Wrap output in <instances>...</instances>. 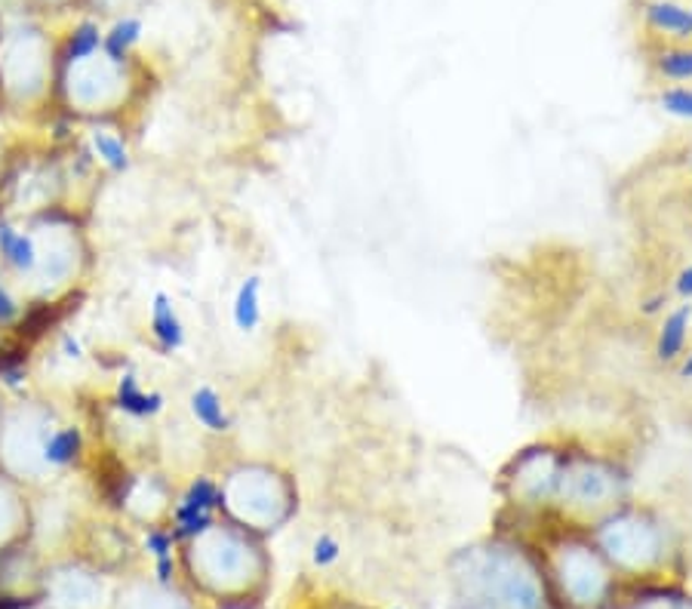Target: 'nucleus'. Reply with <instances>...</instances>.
Segmentation results:
<instances>
[{
  "label": "nucleus",
  "instance_id": "nucleus-1",
  "mask_svg": "<svg viewBox=\"0 0 692 609\" xmlns=\"http://www.w3.org/2000/svg\"><path fill=\"white\" fill-rule=\"evenodd\" d=\"M292 483L284 471L272 466H238L219 483V505H226L231 517L243 527L268 529L287 520L292 512Z\"/></svg>",
  "mask_w": 692,
  "mask_h": 609
},
{
  "label": "nucleus",
  "instance_id": "nucleus-2",
  "mask_svg": "<svg viewBox=\"0 0 692 609\" xmlns=\"http://www.w3.org/2000/svg\"><path fill=\"white\" fill-rule=\"evenodd\" d=\"M625 471L612 459L595 452H566L557 502L566 508H585V512H612L625 496Z\"/></svg>",
  "mask_w": 692,
  "mask_h": 609
},
{
  "label": "nucleus",
  "instance_id": "nucleus-3",
  "mask_svg": "<svg viewBox=\"0 0 692 609\" xmlns=\"http://www.w3.org/2000/svg\"><path fill=\"white\" fill-rule=\"evenodd\" d=\"M53 428L56 425L44 410H22L0 428V452L10 478H47L44 444Z\"/></svg>",
  "mask_w": 692,
  "mask_h": 609
},
{
  "label": "nucleus",
  "instance_id": "nucleus-4",
  "mask_svg": "<svg viewBox=\"0 0 692 609\" xmlns=\"http://www.w3.org/2000/svg\"><path fill=\"white\" fill-rule=\"evenodd\" d=\"M564 459V449L551 447V444H535V447L517 452L505 471V483L511 486V498H517V505L557 502Z\"/></svg>",
  "mask_w": 692,
  "mask_h": 609
},
{
  "label": "nucleus",
  "instance_id": "nucleus-5",
  "mask_svg": "<svg viewBox=\"0 0 692 609\" xmlns=\"http://www.w3.org/2000/svg\"><path fill=\"white\" fill-rule=\"evenodd\" d=\"M34 234L37 246V265H34V280L41 284H65L71 274L78 272V234L56 225H41Z\"/></svg>",
  "mask_w": 692,
  "mask_h": 609
},
{
  "label": "nucleus",
  "instance_id": "nucleus-6",
  "mask_svg": "<svg viewBox=\"0 0 692 609\" xmlns=\"http://www.w3.org/2000/svg\"><path fill=\"white\" fill-rule=\"evenodd\" d=\"M216 505H219V486H216V483H192V490L185 493V498L178 502L176 508L178 527L188 529V532H200V529L210 524V512Z\"/></svg>",
  "mask_w": 692,
  "mask_h": 609
},
{
  "label": "nucleus",
  "instance_id": "nucleus-7",
  "mask_svg": "<svg viewBox=\"0 0 692 609\" xmlns=\"http://www.w3.org/2000/svg\"><path fill=\"white\" fill-rule=\"evenodd\" d=\"M151 333L163 352H178L185 345V323L178 318L176 302L166 292H154L151 302Z\"/></svg>",
  "mask_w": 692,
  "mask_h": 609
},
{
  "label": "nucleus",
  "instance_id": "nucleus-8",
  "mask_svg": "<svg viewBox=\"0 0 692 609\" xmlns=\"http://www.w3.org/2000/svg\"><path fill=\"white\" fill-rule=\"evenodd\" d=\"M0 258L7 262V268H13L16 274H34L37 265V246H34V234L19 231L10 222H0Z\"/></svg>",
  "mask_w": 692,
  "mask_h": 609
},
{
  "label": "nucleus",
  "instance_id": "nucleus-9",
  "mask_svg": "<svg viewBox=\"0 0 692 609\" xmlns=\"http://www.w3.org/2000/svg\"><path fill=\"white\" fill-rule=\"evenodd\" d=\"M690 321H692V304H680L674 308L659 330V342H656V354L659 360L671 364L680 357L683 345H687V336H690Z\"/></svg>",
  "mask_w": 692,
  "mask_h": 609
},
{
  "label": "nucleus",
  "instance_id": "nucleus-10",
  "mask_svg": "<svg viewBox=\"0 0 692 609\" xmlns=\"http://www.w3.org/2000/svg\"><path fill=\"white\" fill-rule=\"evenodd\" d=\"M117 406L129 413V416L136 418H151L154 413H161L163 406V398L161 394H154V391H146L142 382L127 372V376H120V382H117Z\"/></svg>",
  "mask_w": 692,
  "mask_h": 609
},
{
  "label": "nucleus",
  "instance_id": "nucleus-11",
  "mask_svg": "<svg viewBox=\"0 0 692 609\" xmlns=\"http://www.w3.org/2000/svg\"><path fill=\"white\" fill-rule=\"evenodd\" d=\"M81 432L74 425H56L49 432L47 444H44V462H47L49 471H59V468L74 466L78 456H81Z\"/></svg>",
  "mask_w": 692,
  "mask_h": 609
},
{
  "label": "nucleus",
  "instance_id": "nucleus-12",
  "mask_svg": "<svg viewBox=\"0 0 692 609\" xmlns=\"http://www.w3.org/2000/svg\"><path fill=\"white\" fill-rule=\"evenodd\" d=\"M192 416L197 418L200 428H207L212 434H226L231 428V416H228L226 403L219 398V391L210 386L194 388Z\"/></svg>",
  "mask_w": 692,
  "mask_h": 609
},
{
  "label": "nucleus",
  "instance_id": "nucleus-13",
  "mask_svg": "<svg viewBox=\"0 0 692 609\" xmlns=\"http://www.w3.org/2000/svg\"><path fill=\"white\" fill-rule=\"evenodd\" d=\"M646 22L661 34L690 37L692 34V7L674 3V0H656L646 7Z\"/></svg>",
  "mask_w": 692,
  "mask_h": 609
},
{
  "label": "nucleus",
  "instance_id": "nucleus-14",
  "mask_svg": "<svg viewBox=\"0 0 692 609\" xmlns=\"http://www.w3.org/2000/svg\"><path fill=\"white\" fill-rule=\"evenodd\" d=\"M231 318H234L241 333H256V326L262 323V280L258 277H246L238 287V296L231 304Z\"/></svg>",
  "mask_w": 692,
  "mask_h": 609
},
{
  "label": "nucleus",
  "instance_id": "nucleus-15",
  "mask_svg": "<svg viewBox=\"0 0 692 609\" xmlns=\"http://www.w3.org/2000/svg\"><path fill=\"white\" fill-rule=\"evenodd\" d=\"M93 148H96L99 161L112 170H127V145L124 139H117L114 133H93Z\"/></svg>",
  "mask_w": 692,
  "mask_h": 609
},
{
  "label": "nucleus",
  "instance_id": "nucleus-16",
  "mask_svg": "<svg viewBox=\"0 0 692 609\" xmlns=\"http://www.w3.org/2000/svg\"><path fill=\"white\" fill-rule=\"evenodd\" d=\"M139 32H142V25H139L136 19H124V22L114 25V32L108 34V41H105V49H108V56H112L114 62H120L124 53L139 41Z\"/></svg>",
  "mask_w": 692,
  "mask_h": 609
},
{
  "label": "nucleus",
  "instance_id": "nucleus-17",
  "mask_svg": "<svg viewBox=\"0 0 692 609\" xmlns=\"http://www.w3.org/2000/svg\"><path fill=\"white\" fill-rule=\"evenodd\" d=\"M659 71L665 81H692V49H671V53H661Z\"/></svg>",
  "mask_w": 692,
  "mask_h": 609
},
{
  "label": "nucleus",
  "instance_id": "nucleus-18",
  "mask_svg": "<svg viewBox=\"0 0 692 609\" xmlns=\"http://www.w3.org/2000/svg\"><path fill=\"white\" fill-rule=\"evenodd\" d=\"M99 49V28L96 25H81L74 37H71V44H68V59L71 62H83V59H90L93 53Z\"/></svg>",
  "mask_w": 692,
  "mask_h": 609
},
{
  "label": "nucleus",
  "instance_id": "nucleus-19",
  "mask_svg": "<svg viewBox=\"0 0 692 609\" xmlns=\"http://www.w3.org/2000/svg\"><path fill=\"white\" fill-rule=\"evenodd\" d=\"M659 105L674 117L692 120V90L690 87H668L659 96Z\"/></svg>",
  "mask_w": 692,
  "mask_h": 609
},
{
  "label": "nucleus",
  "instance_id": "nucleus-20",
  "mask_svg": "<svg viewBox=\"0 0 692 609\" xmlns=\"http://www.w3.org/2000/svg\"><path fill=\"white\" fill-rule=\"evenodd\" d=\"M19 514V505H16V496H10V490L0 483V539L13 529V520H16Z\"/></svg>",
  "mask_w": 692,
  "mask_h": 609
},
{
  "label": "nucleus",
  "instance_id": "nucleus-21",
  "mask_svg": "<svg viewBox=\"0 0 692 609\" xmlns=\"http://www.w3.org/2000/svg\"><path fill=\"white\" fill-rule=\"evenodd\" d=\"M19 321V302L13 299V292L0 284V326H10Z\"/></svg>",
  "mask_w": 692,
  "mask_h": 609
},
{
  "label": "nucleus",
  "instance_id": "nucleus-22",
  "mask_svg": "<svg viewBox=\"0 0 692 609\" xmlns=\"http://www.w3.org/2000/svg\"><path fill=\"white\" fill-rule=\"evenodd\" d=\"M677 289H680L683 296H692V265L687 268V272L680 274V284H677Z\"/></svg>",
  "mask_w": 692,
  "mask_h": 609
},
{
  "label": "nucleus",
  "instance_id": "nucleus-23",
  "mask_svg": "<svg viewBox=\"0 0 692 609\" xmlns=\"http://www.w3.org/2000/svg\"><path fill=\"white\" fill-rule=\"evenodd\" d=\"M683 376H692V357L687 360V367H683Z\"/></svg>",
  "mask_w": 692,
  "mask_h": 609
}]
</instances>
